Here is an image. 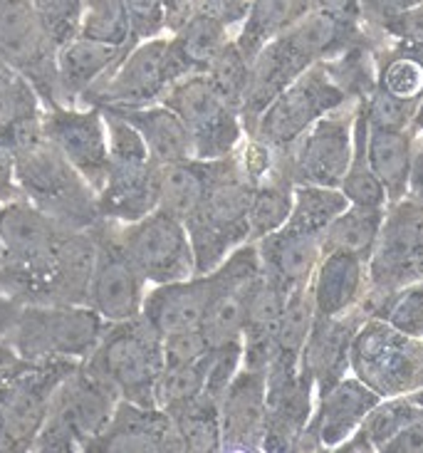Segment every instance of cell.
<instances>
[{"label": "cell", "instance_id": "obj_1", "mask_svg": "<svg viewBox=\"0 0 423 453\" xmlns=\"http://www.w3.org/2000/svg\"><path fill=\"white\" fill-rule=\"evenodd\" d=\"M366 37L369 33L364 23L339 20L325 12L310 11L285 33L270 40L250 65V85L241 110L245 136L253 132L258 117L267 104L300 74L307 73L317 62L337 58L339 52Z\"/></svg>", "mask_w": 423, "mask_h": 453}, {"label": "cell", "instance_id": "obj_2", "mask_svg": "<svg viewBox=\"0 0 423 453\" xmlns=\"http://www.w3.org/2000/svg\"><path fill=\"white\" fill-rule=\"evenodd\" d=\"M0 134L15 149V184L25 201L67 231H89L102 221L97 191L45 139L40 122Z\"/></svg>", "mask_w": 423, "mask_h": 453}, {"label": "cell", "instance_id": "obj_3", "mask_svg": "<svg viewBox=\"0 0 423 453\" xmlns=\"http://www.w3.org/2000/svg\"><path fill=\"white\" fill-rule=\"evenodd\" d=\"M253 184L245 176L241 154L211 159V181L201 206L183 226L194 248L196 275L216 270L226 257L250 241L248 209Z\"/></svg>", "mask_w": 423, "mask_h": 453}, {"label": "cell", "instance_id": "obj_4", "mask_svg": "<svg viewBox=\"0 0 423 453\" xmlns=\"http://www.w3.org/2000/svg\"><path fill=\"white\" fill-rule=\"evenodd\" d=\"M117 399L157 406V387L164 372V344L142 315L109 322L92 355L82 362Z\"/></svg>", "mask_w": 423, "mask_h": 453}, {"label": "cell", "instance_id": "obj_5", "mask_svg": "<svg viewBox=\"0 0 423 453\" xmlns=\"http://www.w3.org/2000/svg\"><path fill=\"white\" fill-rule=\"evenodd\" d=\"M423 278V203L411 196L391 201L384 209L374 250L366 260L364 318H381L388 297Z\"/></svg>", "mask_w": 423, "mask_h": 453}, {"label": "cell", "instance_id": "obj_6", "mask_svg": "<svg viewBox=\"0 0 423 453\" xmlns=\"http://www.w3.org/2000/svg\"><path fill=\"white\" fill-rule=\"evenodd\" d=\"M117 402V394L80 362L58 381L30 451L89 453Z\"/></svg>", "mask_w": 423, "mask_h": 453}, {"label": "cell", "instance_id": "obj_7", "mask_svg": "<svg viewBox=\"0 0 423 453\" xmlns=\"http://www.w3.org/2000/svg\"><path fill=\"white\" fill-rule=\"evenodd\" d=\"M107 325L89 305H23L3 342L27 362H85Z\"/></svg>", "mask_w": 423, "mask_h": 453}, {"label": "cell", "instance_id": "obj_8", "mask_svg": "<svg viewBox=\"0 0 423 453\" xmlns=\"http://www.w3.org/2000/svg\"><path fill=\"white\" fill-rule=\"evenodd\" d=\"M188 67L179 55L171 35L149 37L136 42L114 70H109L97 85L87 92L80 107H149L158 104L173 82L186 77Z\"/></svg>", "mask_w": 423, "mask_h": 453}, {"label": "cell", "instance_id": "obj_9", "mask_svg": "<svg viewBox=\"0 0 423 453\" xmlns=\"http://www.w3.org/2000/svg\"><path fill=\"white\" fill-rule=\"evenodd\" d=\"M350 372L381 399L423 389V340L394 330L379 318H364L351 340Z\"/></svg>", "mask_w": 423, "mask_h": 453}, {"label": "cell", "instance_id": "obj_10", "mask_svg": "<svg viewBox=\"0 0 423 453\" xmlns=\"http://www.w3.org/2000/svg\"><path fill=\"white\" fill-rule=\"evenodd\" d=\"M347 102L354 99L329 77L325 62H317L267 104L248 136L273 151H288L317 119Z\"/></svg>", "mask_w": 423, "mask_h": 453}, {"label": "cell", "instance_id": "obj_11", "mask_svg": "<svg viewBox=\"0 0 423 453\" xmlns=\"http://www.w3.org/2000/svg\"><path fill=\"white\" fill-rule=\"evenodd\" d=\"M161 104L183 122L196 159H223L245 142L241 114L218 95L204 73L186 74L173 82L161 97Z\"/></svg>", "mask_w": 423, "mask_h": 453}, {"label": "cell", "instance_id": "obj_12", "mask_svg": "<svg viewBox=\"0 0 423 453\" xmlns=\"http://www.w3.org/2000/svg\"><path fill=\"white\" fill-rule=\"evenodd\" d=\"M359 102H347L339 110L317 119L288 151H275L278 172L290 181L339 188L350 169L354 149V117Z\"/></svg>", "mask_w": 423, "mask_h": 453}, {"label": "cell", "instance_id": "obj_13", "mask_svg": "<svg viewBox=\"0 0 423 453\" xmlns=\"http://www.w3.org/2000/svg\"><path fill=\"white\" fill-rule=\"evenodd\" d=\"M124 253L149 285L186 280L196 275L194 248L186 226L166 211H151L134 223H114Z\"/></svg>", "mask_w": 423, "mask_h": 453}, {"label": "cell", "instance_id": "obj_14", "mask_svg": "<svg viewBox=\"0 0 423 453\" xmlns=\"http://www.w3.org/2000/svg\"><path fill=\"white\" fill-rule=\"evenodd\" d=\"M0 60L35 87L45 110L62 107L58 48L37 23L30 0H5L0 5Z\"/></svg>", "mask_w": 423, "mask_h": 453}, {"label": "cell", "instance_id": "obj_15", "mask_svg": "<svg viewBox=\"0 0 423 453\" xmlns=\"http://www.w3.org/2000/svg\"><path fill=\"white\" fill-rule=\"evenodd\" d=\"M95 235H97V260L89 282L87 305L104 322L139 318L149 282L136 270L132 257L124 253L114 223L99 221L95 226Z\"/></svg>", "mask_w": 423, "mask_h": 453}, {"label": "cell", "instance_id": "obj_16", "mask_svg": "<svg viewBox=\"0 0 423 453\" xmlns=\"http://www.w3.org/2000/svg\"><path fill=\"white\" fill-rule=\"evenodd\" d=\"M211 303L201 322V332L211 347L241 342L245 307L255 282L260 280V257L253 241L235 248L216 270H211Z\"/></svg>", "mask_w": 423, "mask_h": 453}, {"label": "cell", "instance_id": "obj_17", "mask_svg": "<svg viewBox=\"0 0 423 453\" xmlns=\"http://www.w3.org/2000/svg\"><path fill=\"white\" fill-rule=\"evenodd\" d=\"M315 409V387L300 372V362L275 357L265 369L267 453H297V443Z\"/></svg>", "mask_w": 423, "mask_h": 453}, {"label": "cell", "instance_id": "obj_18", "mask_svg": "<svg viewBox=\"0 0 423 453\" xmlns=\"http://www.w3.org/2000/svg\"><path fill=\"white\" fill-rule=\"evenodd\" d=\"M40 129L95 191L109 172L107 127L99 107H55L42 111Z\"/></svg>", "mask_w": 423, "mask_h": 453}, {"label": "cell", "instance_id": "obj_19", "mask_svg": "<svg viewBox=\"0 0 423 453\" xmlns=\"http://www.w3.org/2000/svg\"><path fill=\"white\" fill-rule=\"evenodd\" d=\"M381 396L369 389L354 374L342 377L337 384L315 396V409L297 443L300 451H337L354 431L362 426L364 417L374 409Z\"/></svg>", "mask_w": 423, "mask_h": 453}, {"label": "cell", "instance_id": "obj_20", "mask_svg": "<svg viewBox=\"0 0 423 453\" xmlns=\"http://www.w3.org/2000/svg\"><path fill=\"white\" fill-rule=\"evenodd\" d=\"M220 451L258 453L265 441V372L241 367L218 399Z\"/></svg>", "mask_w": 423, "mask_h": 453}, {"label": "cell", "instance_id": "obj_21", "mask_svg": "<svg viewBox=\"0 0 423 453\" xmlns=\"http://www.w3.org/2000/svg\"><path fill=\"white\" fill-rule=\"evenodd\" d=\"M169 411L119 399L89 453H181Z\"/></svg>", "mask_w": 423, "mask_h": 453}, {"label": "cell", "instance_id": "obj_22", "mask_svg": "<svg viewBox=\"0 0 423 453\" xmlns=\"http://www.w3.org/2000/svg\"><path fill=\"white\" fill-rule=\"evenodd\" d=\"M158 169L149 157L109 159L104 184L97 191L102 221L134 223L158 206Z\"/></svg>", "mask_w": 423, "mask_h": 453}, {"label": "cell", "instance_id": "obj_23", "mask_svg": "<svg viewBox=\"0 0 423 453\" xmlns=\"http://www.w3.org/2000/svg\"><path fill=\"white\" fill-rule=\"evenodd\" d=\"M362 319L364 315L359 307L339 318L315 315L312 330L300 352V372L312 381L315 396L350 374L351 340Z\"/></svg>", "mask_w": 423, "mask_h": 453}, {"label": "cell", "instance_id": "obj_24", "mask_svg": "<svg viewBox=\"0 0 423 453\" xmlns=\"http://www.w3.org/2000/svg\"><path fill=\"white\" fill-rule=\"evenodd\" d=\"M211 273L186 280L149 285L142 305V318L158 332V337L186 330H201L211 303Z\"/></svg>", "mask_w": 423, "mask_h": 453}, {"label": "cell", "instance_id": "obj_25", "mask_svg": "<svg viewBox=\"0 0 423 453\" xmlns=\"http://www.w3.org/2000/svg\"><path fill=\"white\" fill-rule=\"evenodd\" d=\"M260 257V270L267 280L280 285L285 293L310 285L317 263L322 257V238L282 226L253 241Z\"/></svg>", "mask_w": 423, "mask_h": 453}, {"label": "cell", "instance_id": "obj_26", "mask_svg": "<svg viewBox=\"0 0 423 453\" xmlns=\"http://www.w3.org/2000/svg\"><path fill=\"white\" fill-rule=\"evenodd\" d=\"M366 290V260L342 250L322 253L310 278L317 315L339 318L357 310Z\"/></svg>", "mask_w": 423, "mask_h": 453}, {"label": "cell", "instance_id": "obj_27", "mask_svg": "<svg viewBox=\"0 0 423 453\" xmlns=\"http://www.w3.org/2000/svg\"><path fill=\"white\" fill-rule=\"evenodd\" d=\"M132 50V48H129ZM127 48H112L87 37H74L58 50V80H60L62 107H80V102L99 80L117 67L129 52Z\"/></svg>", "mask_w": 423, "mask_h": 453}, {"label": "cell", "instance_id": "obj_28", "mask_svg": "<svg viewBox=\"0 0 423 453\" xmlns=\"http://www.w3.org/2000/svg\"><path fill=\"white\" fill-rule=\"evenodd\" d=\"M288 295L280 285L267 280L260 270V280L255 282L248 307H245V319H242V367L260 369L265 372L273 352H275V332H278L282 307Z\"/></svg>", "mask_w": 423, "mask_h": 453}, {"label": "cell", "instance_id": "obj_29", "mask_svg": "<svg viewBox=\"0 0 423 453\" xmlns=\"http://www.w3.org/2000/svg\"><path fill=\"white\" fill-rule=\"evenodd\" d=\"M95 260H97L95 228L65 233L50 278V305H87Z\"/></svg>", "mask_w": 423, "mask_h": 453}, {"label": "cell", "instance_id": "obj_30", "mask_svg": "<svg viewBox=\"0 0 423 453\" xmlns=\"http://www.w3.org/2000/svg\"><path fill=\"white\" fill-rule=\"evenodd\" d=\"M112 110V107H104ZM119 114L121 119L132 124L144 139L146 151L157 166H169L179 161L196 159L191 136L186 132L183 122L161 102L149 107H127V110H112Z\"/></svg>", "mask_w": 423, "mask_h": 453}, {"label": "cell", "instance_id": "obj_31", "mask_svg": "<svg viewBox=\"0 0 423 453\" xmlns=\"http://www.w3.org/2000/svg\"><path fill=\"white\" fill-rule=\"evenodd\" d=\"M376 89L419 107L423 99V45L374 37Z\"/></svg>", "mask_w": 423, "mask_h": 453}, {"label": "cell", "instance_id": "obj_32", "mask_svg": "<svg viewBox=\"0 0 423 453\" xmlns=\"http://www.w3.org/2000/svg\"><path fill=\"white\" fill-rule=\"evenodd\" d=\"M416 134L411 129H374L366 132V159L387 191V201H399L409 194Z\"/></svg>", "mask_w": 423, "mask_h": 453}, {"label": "cell", "instance_id": "obj_33", "mask_svg": "<svg viewBox=\"0 0 423 453\" xmlns=\"http://www.w3.org/2000/svg\"><path fill=\"white\" fill-rule=\"evenodd\" d=\"M307 12H310V0H253L233 42L238 45L242 58L253 62L255 55L265 48L270 40L285 33Z\"/></svg>", "mask_w": 423, "mask_h": 453}, {"label": "cell", "instance_id": "obj_34", "mask_svg": "<svg viewBox=\"0 0 423 453\" xmlns=\"http://www.w3.org/2000/svg\"><path fill=\"white\" fill-rule=\"evenodd\" d=\"M211 161L188 159L158 169V206L173 219L186 221L206 196Z\"/></svg>", "mask_w": 423, "mask_h": 453}, {"label": "cell", "instance_id": "obj_35", "mask_svg": "<svg viewBox=\"0 0 423 453\" xmlns=\"http://www.w3.org/2000/svg\"><path fill=\"white\" fill-rule=\"evenodd\" d=\"M381 219H384V209L350 203L322 233V253L342 250V253H351V256L369 260L379 228H381Z\"/></svg>", "mask_w": 423, "mask_h": 453}, {"label": "cell", "instance_id": "obj_36", "mask_svg": "<svg viewBox=\"0 0 423 453\" xmlns=\"http://www.w3.org/2000/svg\"><path fill=\"white\" fill-rule=\"evenodd\" d=\"M171 40L186 62L188 73L194 74L206 73L213 58L233 40V33L216 18H211L204 11H196L176 33H171Z\"/></svg>", "mask_w": 423, "mask_h": 453}, {"label": "cell", "instance_id": "obj_37", "mask_svg": "<svg viewBox=\"0 0 423 453\" xmlns=\"http://www.w3.org/2000/svg\"><path fill=\"white\" fill-rule=\"evenodd\" d=\"M169 417L179 434L183 451H220V421H218L216 399H211L208 394H198L194 399L169 409Z\"/></svg>", "mask_w": 423, "mask_h": 453}, {"label": "cell", "instance_id": "obj_38", "mask_svg": "<svg viewBox=\"0 0 423 453\" xmlns=\"http://www.w3.org/2000/svg\"><path fill=\"white\" fill-rule=\"evenodd\" d=\"M347 206H350V201L339 188L297 184L292 188L290 219L285 226L322 238V233L329 228V223L335 221Z\"/></svg>", "mask_w": 423, "mask_h": 453}, {"label": "cell", "instance_id": "obj_39", "mask_svg": "<svg viewBox=\"0 0 423 453\" xmlns=\"http://www.w3.org/2000/svg\"><path fill=\"white\" fill-rule=\"evenodd\" d=\"M366 132L369 124L364 117L362 104H357V117H354V149H351L350 169L344 173L339 191L347 196L354 206H369V209H387V191L366 159Z\"/></svg>", "mask_w": 423, "mask_h": 453}, {"label": "cell", "instance_id": "obj_40", "mask_svg": "<svg viewBox=\"0 0 423 453\" xmlns=\"http://www.w3.org/2000/svg\"><path fill=\"white\" fill-rule=\"evenodd\" d=\"M292 188L295 186L278 169L263 181L253 184V196H250V209H248L250 241H258L288 223L292 209Z\"/></svg>", "mask_w": 423, "mask_h": 453}, {"label": "cell", "instance_id": "obj_41", "mask_svg": "<svg viewBox=\"0 0 423 453\" xmlns=\"http://www.w3.org/2000/svg\"><path fill=\"white\" fill-rule=\"evenodd\" d=\"M80 37L95 40L112 48H134L132 18L124 5V0H87Z\"/></svg>", "mask_w": 423, "mask_h": 453}, {"label": "cell", "instance_id": "obj_42", "mask_svg": "<svg viewBox=\"0 0 423 453\" xmlns=\"http://www.w3.org/2000/svg\"><path fill=\"white\" fill-rule=\"evenodd\" d=\"M45 104L35 87L8 62L0 60V132L42 119Z\"/></svg>", "mask_w": 423, "mask_h": 453}, {"label": "cell", "instance_id": "obj_43", "mask_svg": "<svg viewBox=\"0 0 423 453\" xmlns=\"http://www.w3.org/2000/svg\"><path fill=\"white\" fill-rule=\"evenodd\" d=\"M315 315L317 312L315 303H312V295H310V285L297 288V290H292L288 295L285 307H282L278 332H275V352H273V359L280 357V359L300 362V352H303L304 342H307V334L312 330Z\"/></svg>", "mask_w": 423, "mask_h": 453}, {"label": "cell", "instance_id": "obj_44", "mask_svg": "<svg viewBox=\"0 0 423 453\" xmlns=\"http://www.w3.org/2000/svg\"><path fill=\"white\" fill-rule=\"evenodd\" d=\"M423 411L421 402H416L411 394L404 396H387L379 399L374 409L364 417L362 434L369 439L372 449L381 453V449L387 446L396 434H399L411 418H416Z\"/></svg>", "mask_w": 423, "mask_h": 453}, {"label": "cell", "instance_id": "obj_45", "mask_svg": "<svg viewBox=\"0 0 423 453\" xmlns=\"http://www.w3.org/2000/svg\"><path fill=\"white\" fill-rule=\"evenodd\" d=\"M250 65L253 62L242 58L238 45L230 40L226 48L218 52L213 62L206 67L208 82L213 85L220 97L228 102L233 110L241 114L242 102L248 95V85H250Z\"/></svg>", "mask_w": 423, "mask_h": 453}, {"label": "cell", "instance_id": "obj_46", "mask_svg": "<svg viewBox=\"0 0 423 453\" xmlns=\"http://www.w3.org/2000/svg\"><path fill=\"white\" fill-rule=\"evenodd\" d=\"M30 3L37 23L58 50L80 35L87 0H30Z\"/></svg>", "mask_w": 423, "mask_h": 453}, {"label": "cell", "instance_id": "obj_47", "mask_svg": "<svg viewBox=\"0 0 423 453\" xmlns=\"http://www.w3.org/2000/svg\"><path fill=\"white\" fill-rule=\"evenodd\" d=\"M208 355H211V352H208ZM208 355L206 359L194 362V365L164 367L157 387V406L169 411L173 406L183 404V402L194 399L198 394H204V387H206Z\"/></svg>", "mask_w": 423, "mask_h": 453}, {"label": "cell", "instance_id": "obj_48", "mask_svg": "<svg viewBox=\"0 0 423 453\" xmlns=\"http://www.w3.org/2000/svg\"><path fill=\"white\" fill-rule=\"evenodd\" d=\"M379 319L409 337L423 340V278L391 295Z\"/></svg>", "mask_w": 423, "mask_h": 453}, {"label": "cell", "instance_id": "obj_49", "mask_svg": "<svg viewBox=\"0 0 423 453\" xmlns=\"http://www.w3.org/2000/svg\"><path fill=\"white\" fill-rule=\"evenodd\" d=\"M359 104H362L366 124L374 129H411L416 107L409 102H401L374 87V92Z\"/></svg>", "mask_w": 423, "mask_h": 453}, {"label": "cell", "instance_id": "obj_50", "mask_svg": "<svg viewBox=\"0 0 423 453\" xmlns=\"http://www.w3.org/2000/svg\"><path fill=\"white\" fill-rule=\"evenodd\" d=\"M164 344V367H179V365H194L206 359L211 344L206 342L201 330H186L176 334L161 337Z\"/></svg>", "mask_w": 423, "mask_h": 453}, {"label": "cell", "instance_id": "obj_51", "mask_svg": "<svg viewBox=\"0 0 423 453\" xmlns=\"http://www.w3.org/2000/svg\"><path fill=\"white\" fill-rule=\"evenodd\" d=\"M124 5L129 11V18H132V30L136 42L166 33L161 0H124Z\"/></svg>", "mask_w": 423, "mask_h": 453}, {"label": "cell", "instance_id": "obj_52", "mask_svg": "<svg viewBox=\"0 0 423 453\" xmlns=\"http://www.w3.org/2000/svg\"><path fill=\"white\" fill-rule=\"evenodd\" d=\"M372 37H388V40H404V42H419L423 45V0L409 11L394 15L391 20L381 25Z\"/></svg>", "mask_w": 423, "mask_h": 453}, {"label": "cell", "instance_id": "obj_53", "mask_svg": "<svg viewBox=\"0 0 423 453\" xmlns=\"http://www.w3.org/2000/svg\"><path fill=\"white\" fill-rule=\"evenodd\" d=\"M416 3H421V0H359L362 23L366 27V33H376L387 20L413 8Z\"/></svg>", "mask_w": 423, "mask_h": 453}, {"label": "cell", "instance_id": "obj_54", "mask_svg": "<svg viewBox=\"0 0 423 453\" xmlns=\"http://www.w3.org/2000/svg\"><path fill=\"white\" fill-rule=\"evenodd\" d=\"M253 0H198V11H204L211 18H216L228 27L233 37L245 20Z\"/></svg>", "mask_w": 423, "mask_h": 453}, {"label": "cell", "instance_id": "obj_55", "mask_svg": "<svg viewBox=\"0 0 423 453\" xmlns=\"http://www.w3.org/2000/svg\"><path fill=\"white\" fill-rule=\"evenodd\" d=\"M20 196L15 184V149L8 136L0 134V203H8Z\"/></svg>", "mask_w": 423, "mask_h": 453}, {"label": "cell", "instance_id": "obj_56", "mask_svg": "<svg viewBox=\"0 0 423 453\" xmlns=\"http://www.w3.org/2000/svg\"><path fill=\"white\" fill-rule=\"evenodd\" d=\"M310 11L325 12L339 20H351V23H362V8L359 0H310Z\"/></svg>", "mask_w": 423, "mask_h": 453}, {"label": "cell", "instance_id": "obj_57", "mask_svg": "<svg viewBox=\"0 0 423 453\" xmlns=\"http://www.w3.org/2000/svg\"><path fill=\"white\" fill-rule=\"evenodd\" d=\"M164 5V25H166V35L176 33L196 11H198V0H161Z\"/></svg>", "mask_w": 423, "mask_h": 453}, {"label": "cell", "instance_id": "obj_58", "mask_svg": "<svg viewBox=\"0 0 423 453\" xmlns=\"http://www.w3.org/2000/svg\"><path fill=\"white\" fill-rule=\"evenodd\" d=\"M423 203V134H416V147H413L411 173H409V194Z\"/></svg>", "mask_w": 423, "mask_h": 453}, {"label": "cell", "instance_id": "obj_59", "mask_svg": "<svg viewBox=\"0 0 423 453\" xmlns=\"http://www.w3.org/2000/svg\"><path fill=\"white\" fill-rule=\"evenodd\" d=\"M18 310H20V305H15V303L8 300L5 295H0V342L5 340V334H8V330L12 327Z\"/></svg>", "mask_w": 423, "mask_h": 453}, {"label": "cell", "instance_id": "obj_60", "mask_svg": "<svg viewBox=\"0 0 423 453\" xmlns=\"http://www.w3.org/2000/svg\"><path fill=\"white\" fill-rule=\"evenodd\" d=\"M411 132H413V134H423V99L419 102V107H416V114H413Z\"/></svg>", "mask_w": 423, "mask_h": 453}, {"label": "cell", "instance_id": "obj_61", "mask_svg": "<svg viewBox=\"0 0 423 453\" xmlns=\"http://www.w3.org/2000/svg\"><path fill=\"white\" fill-rule=\"evenodd\" d=\"M0 213H3V203H0Z\"/></svg>", "mask_w": 423, "mask_h": 453}, {"label": "cell", "instance_id": "obj_62", "mask_svg": "<svg viewBox=\"0 0 423 453\" xmlns=\"http://www.w3.org/2000/svg\"><path fill=\"white\" fill-rule=\"evenodd\" d=\"M3 3H5V0H0V5H3Z\"/></svg>", "mask_w": 423, "mask_h": 453}]
</instances>
